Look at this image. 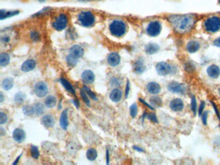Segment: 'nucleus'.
<instances>
[{
	"label": "nucleus",
	"instance_id": "6e6552de",
	"mask_svg": "<svg viewBox=\"0 0 220 165\" xmlns=\"http://www.w3.org/2000/svg\"><path fill=\"white\" fill-rule=\"evenodd\" d=\"M34 91L38 97H43L48 93V87L45 83L39 81L35 84Z\"/></svg>",
	"mask_w": 220,
	"mask_h": 165
},
{
	"label": "nucleus",
	"instance_id": "39448f33",
	"mask_svg": "<svg viewBox=\"0 0 220 165\" xmlns=\"http://www.w3.org/2000/svg\"><path fill=\"white\" fill-rule=\"evenodd\" d=\"M204 28L207 32L210 33L218 32L220 30V18L212 16L207 18L204 23Z\"/></svg>",
	"mask_w": 220,
	"mask_h": 165
},
{
	"label": "nucleus",
	"instance_id": "13d9d810",
	"mask_svg": "<svg viewBox=\"0 0 220 165\" xmlns=\"http://www.w3.org/2000/svg\"><path fill=\"white\" fill-rule=\"evenodd\" d=\"M0 95H1V99H0V102H3V99H4V97H3V93L1 92V94H0Z\"/></svg>",
	"mask_w": 220,
	"mask_h": 165
},
{
	"label": "nucleus",
	"instance_id": "c85d7f7f",
	"mask_svg": "<svg viewBox=\"0 0 220 165\" xmlns=\"http://www.w3.org/2000/svg\"><path fill=\"white\" fill-rule=\"evenodd\" d=\"M10 56L6 53L3 52L0 54V65L2 67H6L9 64Z\"/></svg>",
	"mask_w": 220,
	"mask_h": 165
},
{
	"label": "nucleus",
	"instance_id": "f257e3e1",
	"mask_svg": "<svg viewBox=\"0 0 220 165\" xmlns=\"http://www.w3.org/2000/svg\"><path fill=\"white\" fill-rule=\"evenodd\" d=\"M168 20L175 32L179 34H187L194 28L196 19L192 15H171Z\"/></svg>",
	"mask_w": 220,
	"mask_h": 165
},
{
	"label": "nucleus",
	"instance_id": "423d86ee",
	"mask_svg": "<svg viewBox=\"0 0 220 165\" xmlns=\"http://www.w3.org/2000/svg\"><path fill=\"white\" fill-rule=\"evenodd\" d=\"M68 23V18L65 14H60L52 24V27L57 31H61L65 28Z\"/></svg>",
	"mask_w": 220,
	"mask_h": 165
},
{
	"label": "nucleus",
	"instance_id": "f8f14e48",
	"mask_svg": "<svg viewBox=\"0 0 220 165\" xmlns=\"http://www.w3.org/2000/svg\"><path fill=\"white\" fill-rule=\"evenodd\" d=\"M120 61H121V57L116 52H112L108 56L107 62L110 65L113 67L118 66Z\"/></svg>",
	"mask_w": 220,
	"mask_h": 165
},
{
	"label": "nucleus",
	"instance_id": "dca6fc26",
	"mask_svg": "<svg viewBox=\"0 0 220 165\" xmlns=\"http://www.w3.org/2000/svg\"><path fill=\"white\" fill-rule=\"evenodd\" d=\"M12 137L15 141L18 143L23 142L26 137L25 132L22 128H16L12 134Z\"/></svg>",
	"mask_w": 220,
	"mask_h": 165
},
{
	"label": "nucleus",
	"instance_id": "473e14b6",
	"mask_svg": "<svg viewBox=\"0 0 220 165\" xmlns=\"http://www.w3.org/2000/svg\"><path fill=\"white\" fill-rule=\"evenodd\" d=\"M23 112L26 116H31L35 114L34 106L31 105H25L23 107Z\"/></svg>",
	"mask_w": 220,
	"mask_h": 165
},
{
	"label": "nucleus",
	"instance_id": "f03ea898",
	"mask_svg": "<svg viewBox=\"0 0 220 165\" xmlns=\"http://www.w3.org/2000/svg\"><path fill=\"white\" fill-rule=\"evenodd\" d=\"M18 41V34L13 28H8L2 31L0 34V41L2 48L10 49Z\"/></svg>",
	"mask_w": 220,
	"mask_h": 165
},
{
	"label": "nucleus",
	"instance_id": "f704fd0d",
	"mask_svg": "<svg viewBox=\"0 0 220 165\" xmlns=\"http://www.w3.org/2000/svg\"><path fill=\"white\" fill-rule=\"evenodd\" d=\"M34 106V108H35V114H36L37 116H40L42 115L43 112H44V107L42 103H38Z\"/></svg>",
	"mask_w": 220,
	"mask_h": 165
},
{
	"label": "nucleus",
	"instance_id": "b1692460",
	"mask_svg": "<svg viewBox=\"0 0 220 165\" xmlns=\"http://www.w3.org/2000/svg\"><path fill=\"white\" fill-rule=\"evenodd\" d=\"M59 81H60V83H62V85L64 87V88H65L68 92H71V94H75V92H75L74 88L73 86L71 84V83H70L68 81H67V79H65L63 77L60 78Z\"/></svg>",
	"mask_w": 220,
	"mask_h": 165
},
{
	"label": "nucleus",
	"instance_id": "a878e982",
	"mask_svg": "<svg viewBox=\"0 0 220 165\" xmlns=\"http://www.w3.org/2000/svg\"><path fill=\"white\" fill-rule=\"evenodd\" d=\"M19 11H6L4 10H1V16H0V19L3 20L10 17H12L19 14Z\"/></svg>",
	"mask_w": 220,
	"mask_h": 165
},
{
	"label": "nucleus",
	"instance_id": "79ce46f5",
	"mask_svg": "<svg viewBox=\"0 0 220 165\" xmlns=\"http://www.w3.org/2000/svg\"><path fill=\"white\" fill-rule=\"evenodd\" d=\"M147 117L149 120H151V121H152L153 123H158V119H157L156 114H154V113H148L147 115Z\"/></svg>",
	"mask_w": 220,
	"mask_h": 165
},
{
	"label": "nucleus",
	"instance_id": "e2e57ef3",
	"mask_svg": "<svg viewBox=\"0 0 220 165\" xmlns=\"http://www.w3.org/2000/svg\"><path fill=\"white\" fill-rule=\"evenodd\" d=\"M219 3L220 4V0H219Z\"/></svg>",
	"mask_w": 220,
	"mask_h": 165
},
{
	"label": "nucleus",
	"instance_id": "c756f323",
	"mask_svg": "<svg viewBox=\"0 0 220 165\" xmlns=\"http://www.w3.org/2000/svg\"><path fill=\"white\" fill-rule=\"evenodd\" d=\"M98 156L97 151L94 148H89L87 151V158L89 161H94Z\"/></svg>",
	"mask_w": 220,
	"mask_h": 165
},
{
	"label": "nucleus",
	"instance_id": "ddd939ff",
	"mask_svg": "<svg viewBox=\"0 0 220 165\" xmlns=\"http://www.w3.org/2000/svg\"><path fill=\"white\" fill-rule=\"evenodd\" d=\"M82 79L83 83L87 84H91L94 81L95 75L92 71L87 70V71H85L82 74Z\"/></svg>",
	"mask_w": 220,
	"mask_h": 165
},
{
	"label": "nucleus",
	"instance_id": "9b49d317",
	"mask_svg": "<svg viewBox=\"0 0 220 165\" xmlns=\"http://www.w3.org/2000/svg\"><path fill=\"white\" fill-rule=\"evenodd\" d=\"M170 107L172 109V111L174 112H180L184 108V103L181 99L176 98L171 101Z\"/></svg>",
	"mask_w": 220,
	"mask_h": 165
},
{
	"label": "nucleus",
	"instance_id": "e433bc0d",
	"mask_svg": "<svg viewBox=\"0 0 220 165\" xmlns=\"http://www.w3.org/2000/svg\"><path fill=\"white\" fill-rule=\"evenodd\" d=\"M30 38H31V40L34 42L38 41L40 39V34L38 31H32L30 33Z\"/></svg>",
	"mask_w": 220,
	"mask_h": 165
},
{
	"label": "nucleus",
	"instance_id": "680f3d73",
	"mask_svg": "<svg viewBox=\"0 0 220 165\" xmlns=\"http://www.w3.org/2000/svg\"><path fill=\"white\" fill-rule=\"evenodd\" d=\"M219 94H220V88H219Z\"/></svg>",
	"mask_w": 220,
	"mask_h": 165
},
{
	"label": "nucleus",
	"instance_id": "1a4fd4ad",
	"mask_svg": "<svg viewBox=\"0 0 220 165\" xmlns=\"http://www.w3.org/2000/svg\"><path fill=\"white\" fill-rule=\"evenodd\" d=\"M156 71L160 76H167L172 71V67L171 64L166 62H159L156 66Z\"/></svg>",
	"mask_w": 220,
	"mask_h": 165
},
{
	"label": "nucleus",
	"instance_id": "09e8293b",
	"mask_svg": "<svg viewBox=\"0 0 220 165\" xmlns=\"http://www.w3.org/2000/svg\"><path fill=\"white\" fill-rule=\"evenodd\" d=\"M214 45L217 47H220V37L214 40Z\"/></svg>",
	"mask_w": 220,
	"mask_h": 165
},
{
	"label": "nucleus",
	"instance_id": "ea45409f",
	"mask_svg": "<svg viewBox=\"0 0 220 165\" xmlns=\"http://www.w3.org/2000/svg\"><path fill=\"white\" fill-rule=\"evenodd\" d=\"M80 96H81V97L82 98L83 101L87 105L90 106V103H90V100H89L88 96H87L86 93L85 92V91H83V90H81V91H80Z\"/></svg>",
	"mask_w": 220,
	"mask_h": 165
},
{
	"label": "nucleus",
	"instance_id": "4468645a",
	"mask_svg": "<svg viewBox=\"0 0 220 165\" xmlns=\"http://www.w3.org/2000/svg\"><path fill=\"white\" fill-rule=\"evenodd\" d=\"M70 54L72 55V56L74 58L77 59H79L83 56L84 55V51L82 47H81L79 45H73L69 50Z\"/></svg>",
	"mask_w": 220,
	"mask_h": 165
},
{
	"label": "nucleus",
	"instance_id": "7c9ffc66",
	"mask_svg": "<svg viewBox=\"0 0 220 165\" xmlns=\"http://www.w3.org/2000/svg\"><path fill=\"white\" fill-rule=\"evenodd\" d=\"M26 99V96L22 92L17 93L14 96V101L18 104H22Z\"/></svg>",
	"mask_w": 220,
	"mask_h": 165
},
{
	"label": "nucleus",
	"instance_id": "8fccbe9b",
	"mask_svg": "<svg viewBox=\"0 0 220 165\" xmlns=\"http://www.w3.org/2000/svg\"><path fill=\"white\" fill-rule=\"evenodd\" d=\"M211 103H212V106H213V107H214V109L215 110V111H216V114H217V116H218L219 119H220V116H219V112H218V108H217L216 106V105H215V104H214V103L211 102Z\"/></svg>",
	"mask_w": 220,
	"mask_h": 165
},
{
	"label": "nucleus",
	"instance_id": "6e6d98bb",
	"mask_svg": "<svg viewBox=\"0 0 220 165\" xmlns=\"http://www.w3.org/2000/svg\"><path fill=\"white\" fill-rule=\"evenodd\" d=\"M0 130H1V136H3V135L5 134V132H3V128H0Z\"/></svg>",
	"mask_w": 220,
	"mask_h": 165
},
{
	"label": "nucleus",
	"instance_id": "cd10ccee",
	"mask_svg": "<svg viewBox=\"0 0 220 165\" xmlns=\"http://www.w3.org/2000/svg\"><path fill=\"white\" fill-rule=\"evenodd\" d=\"M14 86V80L12 78H8L3 79L2 82V87L5 91H9Z\"/></svg>",
	"mask_w": 220,
	"mask_h": 165
},
{
	"label": "nucleus",
	"instance_id": "f3484780",
	"mask_svg": "<svg viewBox=\"0 0 220 165\" xmlns=\"http://www.w3.org/2000/svg\"><path fill=\"white\" fill-rule=\"evenodd\" d=\"M36 63L33 59H28L25 61L22 66V71L25 72H28L35 68Z\"/></svg>",
	"mask_w": 220,
	"mask_h": 165
},
{
	"label": "nucleus",
	"instance_id": "6ab92c4d",
	"mask_svg": "<svg viewBox=\"0 0 220 165\" xmlns=\"http://www.w3.org/2000/svg\"><path fill=\"white\" fill-rule=\"evenodd\" d=\"M123 96V92L119 88H115L112 90L111 94H110V99H111L113 102L118 103L121 101Z\"/></svg>",
	"mask_w": 220,
	"mask_h": 165
},
{
	"label": "nucleus",
	"instance_id": "2eb2a0df",
	"mask_svg": "<svg viewBox=\"0 0 220 165\" xmlns=\"http://www.w3.org/2000/svg\"><path fill=\"white\" fill-rule=\"evenodd\" d=\"M208 76L213 79H217L220 75V68L216 64H212L207 68Z\"/></svg>",
	"mask_w": 220,
	"mask_h": 165
},
{
	"label": "nucleus",
	"instance_id": "3c124183",
	"mask_svg": "<svg viewBox=\"0 0 220 165\" xmlns=\"http://www.w3.org/2000/svg\"><path fill=\"white\" fill-rule=\"evenodd\" d=\"M81 2H96V1H102V0H78Z\"/></svg>",
	"mask_w": 220,
	"mask_h": 165
},
{
	"label": "nucleus",
	"instance_id": "72a5a7b5",
	"mask_svg": "<svg viewBox=\"0 0 220 165\" xmlns=\"http://www.w3.org/2000/svg\"><path fill=\"white\" fill-rule=\"evenodd\" d=\"M150 103H151V104H153V105L156 106V107H161L163 104V101H162V99L157 96L152 97L151 98V99H150Z\"/></svg>",
	"mask_w": 220,
	"mask_h": 165
},
{
	"label": "nucleus",
	"instance_id": "a211bd4d",
	"mask_svg": "<svg viewBox=\"0 0 220 165\" xmlns=\"http://www.w3.org/2000/svg\"><path fill=\"white\" fill-rule=\"evenodd\" d=\"M147 89L150 94L156 95L161 92V87L158 83L151 82L149 83L147 86Z\"/></svg>",
	"mask_w": 220,
	"mask_h": 165
},
{
	"label": "nucleus",
	"instance_id": "c03bdc74",
	"mask_svg": "<svg viewBox=\"0 0 220 165\" xmlns=\"http://www.w3.org/2000/svg\"><path fill=\"white\" fill-rule=\"evenodd\" d=\"M205 107V102L202 101L201 103H200V105H199V108L198 110V115L199 116H201L202 115V114L203 113Z\"/></svg>",
	"mask_w": 220,
	"mask_h": 165
},
{
	"label": "nucleus",
	"instance_id": "864d4df0",
	"mask_svg": "<svg viewBox=\"0 0 220 165\" xmlns=\"http://www.w3.org/2000/svg\"><path fill=\"white\" fill-rule=\"evenodd\" d=\"M73 102H74V104H75V105H76V107L77 108H78L79 107V103H78V101H77V100H73Z\"/></svg>",
	"mask_w": 220,
	"mask_h": 165
},
{
	"label": "nucleus",
	"instance_id": "0eeeda50",
	"mask_svg": "<svg viewBox=\"0 0 220 165\" xmlns=\"http://www.w3.org/2000/svg\"><path fill=\"white\" fill-rule=\"evenodd\" d=\"M162 31V25L158 21H153L150 23L147 28V32L151 37H156Z\"/></svg>",
	"mask_w": 220,
	"mask_h": 165
},
{
	"label": "nucleus",
	"instance_id": "20e7f679",
	"mask_svg": "<svg viewBox=\"0 0 220 165\" xmlns=\"http://www.w3.org/2000/svg\"><path fill=\"white\" fill-rule=\"evenodd\" d=\"M78 21L84 27H91L95 23V16L91 11H82L78 14Z\"/></svg>",
	"mask_w": 220,
	"mask_h": 165
},
{
	"label": "nucleus",
	"instance_id": "7ed1b4c3",
	"mask_svg": "<svg viewBox=\"0 0 220 165\" xmlns=\"http://www.w3.org/2000/svg\"><path fill=\"white\" fill-rule=\"evenodd\" d=\"M127 25L122 20H114L110 24L109 31L113 36L121 38L127 32Z\"/></svg>",
	"mask_w": 220,
	"mask_h": 165
},
{
	"label": "nucleus",
	"instance_id": "412c9836",
	"mask_svg": "<svg viewBox=\"0 0 220 165\" xmlns=\"http://www.w3.org/2000/svg\"><path fill=\"white\" fill-rule=\"evenodd\" d=\"M59 123L61 127L65 130H67V127L68 125V115H67V111L65 110L63 111L60 116L59 119Z\"/></svg>",
	"mask_w": 220,
	"mask_h": 165
},
{
	"label": "nucleus",
	"instance_id": "393cba45",
	"mask_svg": "<svg viewBox=\"0 0 220 165\" xmlns=\"http://www.w3.org/2000/svg\"><path fill=\"white\" fill-rule=\"evenodd\" d=\"M159 50V47L157 44L148 43L145 47V52L148 54H154L158 52Z\"/></svg>",
	"mask_w": 220,
	"mask_h": 165
},
{
	"label": "nucleus",
	"instance_id": "4c0bfd02",
	"mask_svg": "<svg viewBox=\"0 0 220 165\" xmlns=\"http://www.w3.org/2000/svg\"><path fill=\"white\" fill-rule=\"evenodd\" d=\"M137 114H138V106L136 103H134L130 107V114H131V116L133 118H134L137 116Z\"/></svg>",
	"mask_w": 220,
	"mask_h": 165
},
{
	"label": "nucleus",
	"instance_id": "aec40b11",
	"mask_svg": "<svg viewBox=\"0 0 220 165\" xmlns=\"http://www.w3.org/2000/svg\"><path fill=\"white\" fill-rule=\"evenodd\" d=\"M42 123L46 128H52L54 125V119L51 115H45L42 119Z\"/></svg>",
	"mask_w": 220,
	"mask_h": 165
},
{
	"label": "nucleus",
	"instance_id": "4d7b16f0",
	"mask_svg": "<svg viewBox=\"0 0 220 165\" xmlns=\"http://www.w3.org/2000/svg\"><path fill=\"white\" fill-rule=\"evenodd\" d=\"M22 157V154H21V155H20V156H19V157H18L17 158V159L16 160V161H15V162H14V163H13V164H16L18 163V161H19V158H20V157Z\"/></svg>",
	"mask_w": 220,
	"mask_h": 165
},
{
	"label": "nucleus",
	"instance_id": "2f4dec72",
	"mask_svg": "<svg viewBox=\"0 0 220 165\" xmlns=\"http://www.w3.org/2000/svg\"><path fill=\"white\" fill-rule=\"evenodd\" d=\"M78 59L73 57L72 55L69 54L66 58V61L68 66L71 67H74L76 66V64L78 63Z\"/></svg>",
	"mask_w": 220,
	"mask_h": 165
},
{
	"label": "nucleus",
	"instance_id": "052dcab7",
	"mask_svg": "<svg viewBox=\"0 0 220 165\" xmlns=\"http://www.w3.org/2000/svg\"><path fill=\"white\" fill-rule=\"evenodd\" d=\"M37 1H38V2H45V1H46V0H37Z\"/></svg>",
	"mask_w": 220,
	"mask_h": 165
},
{
	"label": "nucleus",
	"instance_id": "5701e85b",
	"mask_svg": "<svg viewBox=\"0 0 220 165\" xmlns=\"http://www.w3.org/2000/svg\"><path fill=\"white\" fill-rule=\"evenodd\" d=\"M145 71V66L142 59H138L134 64V71L136 74H142Z\"/></svg>",
	"mask_w": 220,
	"mask_h": 165
},
{
	"label": "nucleus",
	"instance_id": "a18cd8bd",
	"mask_svg": "<svg viewBox=\"0 0 220 165\" xmlns=\"http://www.w3.org/2000/svg\"><path fill=\"white\" fill-rule=\"evenodd\" d=\"M207 117H208V111H205L202 115V122L205 125H207Z\"/></svg>",
	"mask_w": 220,
	"mask_h": 165
},
{
	"label": "nucleus",
	"instance_id": "603ef678",
	"mask_svg": "<svg viewBox=\"0 0 220 165\" xmlns=\"http://www.w3.org/2000/svg\"><path fill=\"white\" fill-rule=\"evenodd\" d=\"M133 148H134V150H136L138 151V152H144V150H143L142 148H139V147H133Z\"/></svg>",
	"mask_w": 220,
	"mask_h": 165
},
{
	"label": "nucleus",
	"instance_id": "bf43d9fd",
	"mask_svg": "<svg viewBox=\"0 0 220 165\" xmlns=\"http://www.w3.org/2000/svg\"><path fill=\"white\" fill-rule=\"evenodd\" d=\"M59 109H61V102H59Z\"/></svg>",
	"mask_w": 220,
	"mask_h": 165
},
{
	"label": "nucleus",
	"instance_id": "5fc2aeb1",
	"mask_svg": "<svg viewBox=\"0 0 220 165\" xmlns=\"http://www.w3.org/2000/svg\"><path fill=\"white\" fill-rule=\"evenodd\" d=\"M107 163H109V153L108 152V150H107Z\"/></svg>",
	"mask_w": 220,
	"mask_h": 165
},
{
	"label": "nucleus",
	"instance_id": "bb28decb",
	"mask_svg": "<svg viewBox=\"0 0 220 165\" xmlns=\"http://www.w3.org/2000/svg\"><path fill=\"white\" fill-rule=\"evenodd\" d=\"M57 100L56 98L52 96H49L45 99V105L47 108H53L56 105Z\"/></svg>",
	"mask_w": 220,
	"mask_h": 165
},
{
	"label": "nucleus",
	"instance_id": "a19ab883",
	"mask_svg": "<svg viewBox=\"0 0 220 165\" xmlns=\"http://www.w3.org/2000/svg\"><path fill=\"white\" fill-rule=\"evenodd\" d=\"M84 90L86 91L87 94L90 97L92 98L94 100H95V101H97L98 99L96 97V96L95 95V94L92 91H91V90H90L89 88H88L86 86H84Z\"/></svg>",
	"mask_w": 220,
	"mask_h": 165
},
{
	"label": "nucleus",
	"instance_id": "49530a36",
	"mask_svg": "<svg viewBox=\"0 0 220 165\" xmlns=\"http://www.w3.org/2000/svg\"><path fill=\"white\" fill-rule=\"evenodd\" d=\"M139 101L140 102H141V103H142L143 104H145V105L147 107H148V108H150L151 110H152V111H154V108L152 106H151V105H150V104H148L147 103H146L145 101H144L143 99H141V98H139Z\"/></svg>",
	"mask_w": 220,
	"mask_h": 165
},
{
	"label": "nucleus",
	"instance_id": "58836bf2",
	"mask_svg": "<svg viewBox=\"0 0 220 165\" xmlns=\"http://www.w3.org/2000/svg\"><path fill=\"white\" fill-rule=\"evenodd\" d=\"M31 155L34 159H38L39 156V152L37 147L32 146L31 148Z\"/></svg>",
	"mask_w": 220,
	"mask_h": 165
},
{
	"label": "nucleus",
	"instance_id": "9d476101",
	"mask_svg": "<svg viewBox=\"0 0 220 165\" xmlns=\"http://www.w3.org/2000/svg\"><path fill=\"white\" fill-rule=\"evenodd\" d=\"M168 90L174 94H181L184 92L185 88L181 83L176 81H172L168 84Z\"/></svg>",
	"mask_w": 220,
	"mask_h": 165
},
{
	"label": "nucleus",
	"instance_id": "4be33fe9",
	"mask_svg": "<svg viewBox=\"0 0 220 165\" xmlns=\"http://www.w3.org/2000/svg\"><path fill=\"white\" fill-rule=\"evenodd\" d=\"M186 48L189 53H195L200 48V44L196 41H191L187 44Z\"/></svg>",
	"mask_w": 220,
	"mask_h": 165
},
{
	"label": "nucleus",
	"instance_id": "37998d69",
	"mask_svg": "<svg viewBox=\"0 0 220 165\" xmlns=\"http://www.w3.org/2000/svg\"><path fill=\"white\" fill-rule=\"evenodd\" d=\"M7 119H8L7 116L5 114L2 112H0V124H3L4 123H5L7 121Z\"/></svg>",
	"mask_w": 220,
	"mask_h": 165
},
{
	"label": "nucleus",
	"instance_id": "c9c22d12",
	"mask_svg": "<svg viewBox=\"0 0 220 165\" xmlns=\"http://www.w3.org/2000/svg\"><path fill=\"white\" fill-rule=\"evenodd\" d=\"M191 110H192L194 116H196V114L198 111V104H197L196 97H195L194 96H192V99H191Z\"/></svg>",
	"mask_w": 220,
	"mask_h": 165
},
{
	"label": "nucleus",
	"instance_id": "de8ad7c7",
	"mask_svg": "<svg viewBox=\"0 0 220 165\" xmlns=\"http://www.w3.org/2000/svg\"><path fill=\"white\" fill-rule=\"evenodd\" d=\"M129 91H130V83L128 81L127 83V85H126V90H125V97L126 98L127 97L128 95L129 94Z\"/></svg>",
	"mask_w": 220,
	"mask_h": 165
}]
</instances>
